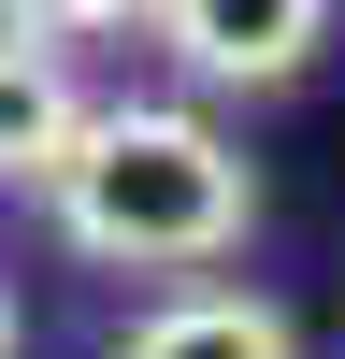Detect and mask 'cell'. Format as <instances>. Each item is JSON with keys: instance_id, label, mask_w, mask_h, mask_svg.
<instances>
[{"instance_id": "1", "label": "cell", "mask_w": 345, "mask_h": 359, "mask_svg": "<svg viewBox=\"0 0 345 359\" xmlns=\"http://www.w3.org/2000/svg\"><path fill=\"white\" fill-rule=\"evenodd\" d=\"M58 230H72L86 259H115V273H187V259H230L259 216V172L230 130H201V115L172 101H115L86 115V144L58 158Z\"/></svg>"}, {"instance_id": "2", "label": "cell", "mask_w": 345, "mask_h": 359, "mask_svg": "<svg viewBox=\"0 0 345 359\" xmlns=\"http://www.w3.org/2000/svg\"><path fill=\"white\" fill-rule=\"evenodd\" d=\"M144 15H158V43L201 86H288L331 43V0H144Z\"/></svg>"}, {"instance_id": "3", "label": "cell", "mask_w": 345, "mask_h": 359, "mask_svg": "<svg viewBox=\"0 0 345 359\" xmlns=\"http://www.w3.org/2000/svg\"><path fill=\"white\" fill-rule=\"evenodd\" d=\"M86 115H101V101L72 86V57L0 29V187H58V158L86 144Z\"/></svg>"}, {"instance_id": "4", "label": "cell", "mask_w": 345, "mask_h": 359, "mask_svg": "<svg viewBox=\"0 0 345 359\" xmlns=\"http://www.w3.org/2000/svg\"><path fill=\"white\" fill-rule=\"evenodd\" d=\"M130 359H302V331L273 302H245V287H187V302H158L130 331Z\"/></svg>"}, {"instance_id": "5", "label": "cell", "mask_w": 345, "mask_h": 359, "mask_svg": "<svg viewBox=\"0 0 345 359\" xmlns=\"http://www.w3.org/2000/svg\"><path fill=\"white\" fill-rule=\"evenodd\" d=\"M130 0H0V29L15 43H72V29H115Z\"/></svg>"}, {"instance_id": "6", "label": "cell", "mask_w": 345, "mask_h": 359, "mask_svg": "<svg viewBox=\"0 0 345 359\" xmlns=\"http://www.w3.org/2000/svg\"><path fill=\"white\" fill-rule=\"evenodd\" d=\"M0 359H15V302H0Z\"/></svg>"}]
</instances>
